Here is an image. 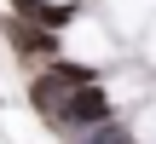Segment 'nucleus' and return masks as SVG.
Returning <instances> with one entry per match:
<instances>
[{"mask_svg":"<svg viewBox=\"0 0 156 144\" xmlns=\"http://www.w3.org/2000/svg\"><path fill=\"white\" fill-rule=\"evenodd\" d=\"M17 6V17H29V23H41V29H64V23H75V0H12Z\"/></svg>","mask_w":156,"mask_h":144,"instance_id":"obj_3","label":"nucleus"},{"mask_svg":"<svg viewBox=\"0 0 156 144\" xmlns=\"http://www.w3.org/2000/svg\"><path fill=\"white\" fill-rule=\"evenodd\" d=\"M6 29H12V46H17L23 58H52V52H58V35L41 29V23H29V17H12Z\"/></svg>","mask_w":156,"mask_h":144,"instance_id":"obj_2","label":"nucleus"},{"mask_svg":"<svg viewBox=\"0 0 156 144\" xmlns=\"http://www.w3.org/2000/svg\"><path fill=\"white\" fill-rule=\"evenodd\" d=\"M69 144H133V139H127V127H110V121H98V127H81V133H69Z\"/></svg>","mask_w":156,"mask_h":144,"instance_id":"obj_5","label":"nucleus"},{"mask_svg":"<svg viewBox=\"0 0 156 144\" xmlns=\"http://www.w3.org/2000/svg\"><path fill=\"white\" fill-rule=\"evenodd\" d=\"M46 81H52L58 92H69V87H93V81H98V69H93V63H75V58H52Z\"/></svg>","mask_w":156,"mask_h":144,"instance_id":"obj_4","label":"nucleus"},{"mask_svg":"<svg viewBox=\"0 0 156 144\" xmlns=\"http://www.w3.org/2000/svg\"><path fill=\"white\" fill-rule=\"evenodd\" d=\"M116 115V104H110V92L93 81V87H69V92H58L52 104H46V121L58 127V133H81V127H98V121H110Z\"/></svg>","mask_w":156,"mask_h":144,"instance_id":"obj_1","label":"nucleus"}]
</instances>
